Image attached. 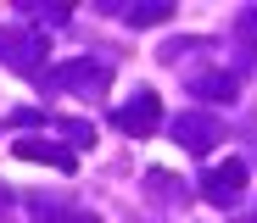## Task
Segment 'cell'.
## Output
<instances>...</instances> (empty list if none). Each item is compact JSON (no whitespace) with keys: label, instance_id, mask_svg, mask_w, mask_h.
I'll return each instance as SVG.
<instances>
[{"label":"cell","instance_id":"3","mask_svg":"<svg viewBox=\"0 0 257 223\" xmlns=\"http://www.w3.org/2000/svg\"><path fill=\"white\" fill-rule=\"evenodd\" d=\"M162 112V101H157V89H135V95H128L117 112H112V123L123 128V134H135V140H146V134H157V117Z\"/></svg>","mask_w":257,"mask_h":223},{"label":"cell","instance_id":"11","mask_svg":"<svg viewBox=\"0 0 257 223\" xmlns=\"http://www.w3.org/2000/svg\"><path fill=\"white\" fill-rule=\"evenodd\" d=\"M23 12H28V17H51V23L67 17V6H23Z\"/></svg>","mask_w":257,"mask_h":223},{"label":"cell","instance_id":"8","mask_svg":"<svg viewBox=\"0 0 257 223\" xmlns=\"http://www.w3.org/2000/svg\"><path fill=\"white\" fill-rule=\"evenodd\" d=\"M235 39H240L246 62L257 67V6H246V12H240V23H235Z\"/></svg>","mask_w":257,"mask_h":223},{"label":"cell","instance_id":"2","mask_svg":"<svg viewBox=\"0 0 257 223\" xmlns=\"http://www.w3.org/2000/svg\"><path fill=\"white\" fill-rule=\"evenodd\" d=\"M168 128H174V140H179L190 156H207L212 145L224 140V123H218V112H179Z\"/></svg>","mask_w":257,"mask_h":223},{"label":"cell","instance_id":"12","mask_svg":"<svg viewBox=\"0 0 257 223\" xmlns=\"http://www.w3.org/2000/svg\"><path fill=\"white\" fill-rule=\"evenodd\" d=\"M56 223H101V217H90V212H67V217H56Z\"/></svg>","mask_w":257,"mask_h":223},{"label":"cell","instance_id":"5","mask_svg":"<svg viewBox=\"0 0 257 223\" xmlns=\"http://www.w3.org/2000/svg\"><path fill=\"white\" fill-rule=\"evenodd\" d=\"M56 84L73 89V95H84V101H101L106 84H112V67H101V62H90V56H78V62H67V67L56 73Z\"/></svg>","mask_w":257,"mask_h":223},{"label":"cell","instance_id":"6","mask_svg":"<svg viewBox=\"0 0 257 223\" xmlns=\"http://www.w3.org/2000/svg\"><path fill=\"white\" fill-rule=\"evenodd\" d=\"M12 151H17L23 162H45V167H56V173H78V156H73L67 145H56V140H28V134H23Z\"/></svg>","mask_w":257,"mask_h":223},{"label":"cell","instance_id":"1","mask_svg":"<svg viewBox=\"0 0 257 223\" xmlns=\"http://www.w3.org/2000/svg\"><path fill=\"white\" fill-rule=\"evenodd\" d=\"M0 62H12L17 73H39L45 67V34L17 23V28H0Z\"/></svg>","mask_w":257,"mask_h":223},{"label":"cell","instance_id":"9","mask_svg":"<svg viewBox=\"0 0 257 223\" xmlns=\"http://www.w3.org/2000/svg\"><path fill=\"white\" fill-rule=\"evenodd\" d=\"M123 17L135 23V28H151V23H168V17H174V6H168V0H157V6H123Z\"/></svg>","mask_w":257,"mask_h":223},{"label":"cell","instance_id":"4","mask_svg":"<svg viewBox=\"0 0 257 223\" xmlns=\"http://www.w3.org/2000/svg\"><path fill=\"white\" fill-rule=\"evenodd\" d=\"M201 195H207L212 206H235V201L246 195V162L229 156L224 167H207V173H201Z\"/></svg>","mask_w":257,"mask_h":223},{"label":"cell","instance_id":"7","mask_svg":"<svg viewBox=\"0 0 257 223\" xmlns=\"http://www.w3.org/2000/svg\"><path fill=\"white\" fill-rule=\"evenodd\" d=\"M185 84H190V95H196V101H218V106L240 95V78H235V73H190Z\"/></svg>","mask_w":257,"mask_h":223},{"label":"cell","instance_id":"10","mask_svg":"<svg viewBox=\"0 0 257 223\" xmlns=\"http://www.w3.org/2000/svg\"><path fill=\"white\" fill-rule=\"evenodd\" d=\"M62 134H67L73 145H95V128L90 123H62Z\"/></svg>","mask_w":257,"mask_h":223}]
</instances>
